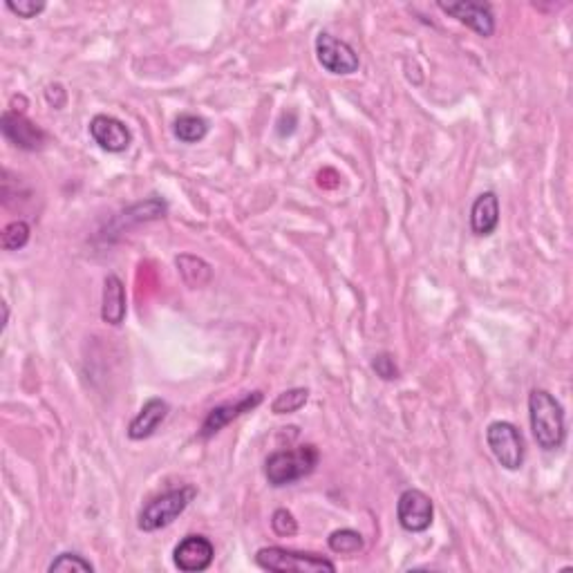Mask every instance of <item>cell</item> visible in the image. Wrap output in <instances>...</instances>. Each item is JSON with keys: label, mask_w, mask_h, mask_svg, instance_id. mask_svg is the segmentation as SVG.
Wrapping results in <instances>:
<instances>
[{"label": "cell", "mask_w": 573, "mask_h": 573, "mask_svg": "<svg viewBox=\"0 0 573 573\" xmlns=\"http://www.w3.org/2000/svg\"><path fill=\"white\" fill-rule=\"evenodd\" d=\"M529 419L533 439L542 450H558L567 439L565 408L547 390H531L529 394Z\"/></svg>", "instance_id": "6da1fadb"}, {"label": "cell", "mask_w": 573, "mask_h": 573, "mask_svg": "<svg viewBox=\"0 0 573 573\" xmlns=\"http://www.w3.org/2000/svg\"><path fill=\"white\" fill-rule=\"evenodd\" d=\"M321 462V453L312 444L298 446L294 450H276L265 464V477L271 486H289L305 479L316 471Z\"/></svg>", "instance_id": "7a4b0ae2"}, {"label": "cell", "mask_w": 573, "mask_h": 573, "mask_svg": "<svg viewBox=\"0 0 573 573\" xmlns=\"http://www.w3.org/2000/svg\"><path fill=\"white\" fill-rule=\"evenodd\" d=\"M195 495H197L195 486H180L155 497V500H150L142 509V513H139L137 526L146 533L164 529V526L173 524L186 509H189V504L195 500Z\"/></svg>", "instance_id": "3957f363"}, {"label": "cell", "mask_w": 573, "mask_h": 573, "mask_svg": "<svg viewBox=\"0 0 573 573\" xmlns=\"http://www.w3.org/2000/svg\"><path fill=\"white\" fill-rule=\"evenodd\" d=\"M256 565L265 571L274 573H321V571H336L332 560L316 553L291 551L283 547H265L256 553Z\"/></svg>", "instance_id": "277c9868"}, {"label": "cell", "mask_w": 573, "mask_h": 573, "mask_svg": "<svg viewBox=\"0 0 573 573\" xmlns=\"http://www.w3.org/2000/svg\"><path fill=\"white\" fill-rule=\"evenodd\" d=\"M486 444L506 471H520L524 464V439L511 421H493L486 428Z\"/></svg>", "instance_id": "5b68a950"}, {"label": "cell", "mask_w": 573, "mask_h": 573, "mask_svg": "<svg viewBox=\"0 0 573 573\" xmlns=\"http://www.w3.org/2000/svg\"><path fill=\"white\" fill-rule=\"evenodd\" d=\"M316 56L318 63L330 74H354L359 70V54L352 48L350 43H345L336 36L321 32L316 36Z\"/></svg>", "instance_id": "8992f818"}, {"label": "cell", "mask_w": 573, "mask_h": 573, "mask_svg": "<svg viewBox=\"0 0 573 573\" xmlns=\"http://www.w3.org/2000/svg\"><path fill=\"white\" fill-rule=\"evenodd\" d=\"M432 518H435V504H432V500L424 491H419V488H408V491H403L399 495L397 520L401 524V529H406L410 533L428 531Z\"/></svg>", "instance_id": "52a82bcc"}, {"label": "cell", "mask_w": 573, "mask_h": 573, "mask_svg": "<svg viewBox=\"0 0 573 573\" xmlns=\"http://www.w3.org/2000/svg\"><path fill=\"white\" fill-rule=\"evenodd\" d=\"M265 401V394L260 390L256 392H249V394H242L238 401H231V403H222V406L213 408L209 415H206L202 430H200V437L202 439H209L213 435H218L222 428H227L231 421H236L238 417L247 415V412L256 410L260 403Z\"/></svg>", "instance_id": "ba28073f"}, {"label": "cell", "mask_w": 573, "mask_h": 573, "mask_svg": "<svg viewBox=\"0 0 573 573\" xmlns=\"http://www.w3.org/2000/svg\"><path fill=\"white\" fill-rule=\"evenodd\" d=\"M0 130L7 142H12L14 146L23 150H39L43 144L48 142V135L45 130L34 124V121L27 119L23 112L7 110L3 112V119H0Z\"/></svg>", "instance_id": "9c48e42d"}, {"label": "cell", "mask_w": 573, "mask_h": 573, "mask_svg": "<svg viewBox=\"0 0 573 573\" xmlns=\"http://www.w3.org/2000/svg\"><path fill=\"white\" fill-rule=\"evenodd\" d=\"M441 12L457 18L459 23L471 27L479 36H493L495 32V18L488 3H473V0H459V3H437Z\"/></svg>", "instance_id": "30bf717a"}, {"label": "cell", "mask_w": 573, "mask_h": 573, "mask_svg": "<svg viewBox=\"0 0 573 573\" xmlns=\"http://www.w3.org/2000/svg\"><path fill=\"white\" fill-rule=\"evenodd\" d=\"M215 558V547L204 535H186L173 551L175 567L186 573L206 571Z\"/></svg>", "instance_id": "8fae6325"}, {"label": "cell", "mask_w": 573, "mask_h": 573, "mask_svg": "<svg viewBox=\"0 0 573 573\" xmlns=\"http://www.w3.org/2000/svg\"><path fill=\"white\" fill-rule=\"evenodd\" d=\"M90 137L106 153H124L133 144V133L124 121L110 115H97L90 121Z\"/></svg>", "instance_id": "7c38bea8"}, {"label": "cell", "mask_w": 573, "mask_h": 573, "mask_svg": "<svg viewBox=\"0 0 573 573\" xmlns=\"http://www.w3.org/2000/svg\"><path fill=\"white\" fill-rule=\"evenodd\" d=\"M168 412H171V406L164 399H148L144 403V408L139 410V415L130 421L128 426V437L133 441H144L148 437H153L157 428L164 424Z\"/></svg>", "instance_id": "4fadbf2b"}, {"label": "cell", "mask_w": 573, "mask_h": 573, "mask_svg": "<svg viewBox=\"0 0 573 573\" xmlns=\"http://www.w3.org/2000/svg\"><path fill=\"white\" fill-rule=\"evenodd\" d=\"M126 287L121 278L108 274L103 280V300H101V318L103 323L119 327L126 318Z\"/></svg>", "instance_id": "5bb4252c"}, {"label": "cell", "mask_w": 573, "mask_h": 573, "mask_svg": "<svg viewBox=\"0 0 573 573\" xmlns=\"http://www.w3.org/2000/svg\"><path fill=\"white\" fill-rule=\"evenodd\" d=\"M500 224V200L493 191H486L477 197L471 209V229L475 236L486 238Z\"/></svg>", "instance_id": "9a60e30c"}, {"label": "cell", "mask_w": 573, "mask_h": 573, "mask_svg": "<svg viewBox=\"0 0 573 573\" xmlns=\"http://www.w3.org/2000/svg\"><path fill=\"white\" fill-rule=\"evenodd\" d=\"M173 133L184 144H197L209 133V121L197 115H182L175 119Z\"/></svg>", "instance_id": "2e32d148"}, {"label": "cell", "mask_w": 573, "mask_h": 573, "mask_svg": "<svg viewBox=\"0 0 573 573\" xmlns=\"http://www.w3.org/2000/svg\"><path fill=\"white\" fill-rule=\"evenodd\" d=\"M327 544H330V549L334 553H341V556H354V553L363 551L365 540L359 531L338 529L330 535V538H327Z\"/></svg>", "instance_id": "e0dca14e"}, {"label": "cell", "mask_w": 573, "mask_h": 573, "mask_svg": "<svg viewBox=\"0 0 573 573\" xmlns=\"http://www.w3.org/2000/svg\"><path fill=\"white\" fill-rule=\"evenodd\" d=\"M307 399H309L307 388L287 390L283 394H278L274 403H271V412H274V415H291V412H298L300 408H303Z\"/></svg>", "instance_id": "ac0fdd59"}, {"label": "cell", "mask_w": 573, "mask_h": 573, "mask_svg": "<svg viewBox=\"0 0 573 573\" xmlns=\"http://www.w3.org/2000/svg\"><path fill=\"white\" fill-rule=\"evenodd\" d=\"M30 224L25 220H16V222H9L7 227L3 229V236H0V242H3V249L5 251H18L23 249L27 242H30Z\"/></svg>", "instance_id": "d6986e66"}, {"label": "cell", "mask_w": 573, "mask_h": 573, "mask_svg": "<svg viewBox=\"0 0 573 573\" xmlns=\"http://www.w3.org/2000/svg\"><path fill=\"white\" fill-rule=\"evenodd\" d=\"M50 571H83V573H92L95 571V567H92V562H88L83 556H79V553H61L59 558H56L52 565H50Z\"/></svg>", "instance_id": "ffe728a7"}, {"label": "cell", "mask_w": 573, "mask_h": 573, "mask_svg": "<svg viewBox=\"0 0 573 573\" xmlns=\"http://www.w3.org/2000/svg\"><path fill=\"white\" fill-rule=\"evenodd\" d=\"M271 529H274V533L280 535V538H291V535H296L298 531V522L287 509H278L271 515Z\"/></svg>", "instance_id": "44dd1931"}, {"label": "cell", "mask_w": 573, "mask_h": 573, "mask_svg": "<svg viewBox=\"0 0 573 573\" xmlns=\"http://www.w3.org/2000/svg\"><path fill=\"white\" fill-rule=\"evenodd\" d=\"M7 9L18 18H36L45 9V3L43 0H39V3L36 0H18V3L16 0H7Z\"/></svg>", "instance_id": "7402d4cb"}, {"label": "cell", "mask_w": 573, "mask_h": 573, "mask_svg": "<svg viewBox=\"0 0 573 573\" xmlns=\"http://www.w3.org/2000/svg\"><path fill=\"white\" fill-rule=\"evenodd\" d=\"M372 368H374V372H377L379 377L385 379V381H392V379L399 377V370H397V365H394V359H392L390 354L374 356Z\"/></svg>", "instance_id": "603a6c76"}]
</instances>
